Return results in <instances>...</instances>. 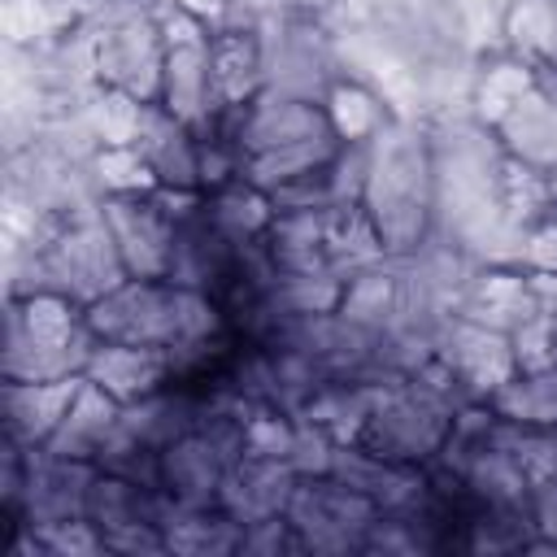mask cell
Here are the masks:
<instances>
[{"label": "cell", "mask_w": 557, "mask_h": 557, "mask_svg": "<svg viewBox=\"0 0 557 557\" xmlns=\"http://www.w3.org/2000/svg\"><path fill=\"white\" fill-rule=\"evenodd\" d=\"M87 326L96 331V339L161 348L170 357L178 348L222 335L226 313L213 296L178 287L170 278H126L122 287L87 305Z\"/></svg>", "instance_id": "obj_1"}, {"label": "cell", "mask_w": 557, "mask_h": 557, "mask_svg": "<svg viewBox=\"0 0 557 557\" xmlns=\"http://www.w3.org/2000/svg\"><path fill=\"white\" fill-rule=\"evenodd\" d=\"M96 331L87 326V309L39 292V296H9L4 313V357L0 374L22 383L74 379L87 370L96 352Z\"/></svg>", "instance_id": "obj_2"}, {"label": "cell", "mask_w": 557, "mask_h": 557, "mask_svg": "<svg viewBox=\"0 0 557 557\" xmlns=\"http://www.w3.org/2000/svg\"><path fill=\"white\" fill-rule=\"evenodd\" d=\"M453 431V413L444 405H435L431 396H422L409 379H392L383 383L366 426H361V444L374 448L387 461L400 466H431L444 448Z\"/></svg>", "instance_id": "obj_3"}, {"label": "cell", "mask_w": 557, "mask_h": 557, "mask_svg": "<svg viewBox=\"0 0 557 557\" xmlns=\"http://www.w3.org/2000/svg\"><path fill=\"white\" fill-rule=\"evenodd\" d=\"M287 518L305 553H361L366 531L379 518V505L331 474H309L296 483Z\"/></svg>", "instance_id": "obj_4"}, {"label": "cell", "mask_w": 557, "mask_h": 557, "mask_svg": "<svg viewBox=\"0 0 557 557\" xmlns=\"http://www.w3.org/2000/svg\"><path fill=\"white\" fill-rule=\"evenodd\" d=\"M165 30L148 13H113L96 30V78L131 100H161Z\"/></svg>", "instance_id": "obj_5"}, {"label": "cell", "mask_w": 557, "mask_h": 557, "mask_svg": "<svg viewBox=\"0 0 557 557\" xmlns=\"http://www.w3.org/2000/svg\"><path fill=\"white\" fill-rule=\"evenodd\" d=\"M96 461H78V457H61L48 448H26V479H22V496L13 505V513L26 527H57L70 518H87V492L96 483Z\"/></svg>", "instance_id": "obj_6"}, {"label": "cell", "mask_w": 557, "mask_h": 557, "mask_svg": "<svg viewBox=\"0 0 557 557\" xmlns=\"http://www.w3.org/2000/svg\"><path fill=\"white\" fill-rule=\"evenodd\" d=\"M131 148L152 170L157 187L174 191H200L205 187V161H200V131L183 117H174L161 100H148L139 109V126Z\"/></svg>", "instance_id": "obj_7"}, {"label": "cell", "mask_w": 557, "mask_h": 557, "mask_svg": "<svg viewBox=\"0 0 557 557\" xmlns=\"http://www.w3.org/2000/svg\"><path fill=\"white\" fill-rule=\"evenodd\" d=\"M300 474L292 470V461L283 457H257V453H239L235 466L222 479L218 505L235 518V522H261L274 513H287V500L296 492Z\"/></svg>", "instance_id": "obj_8"}, {"label": "cell", "mask_w": 557, "mask_h": 557, "mask_svg": "<svg viewBox=\"0 0 557 557\" xmlns=\"http://www.w3.org/2000/svg\"><path fill=\"white\" fill-rule=\"evenodd\" d=\"M496 135L513 161L540 174H553L557 170V87L535 78L518 96V104H509L496 117Z\"/></svg>", "instance_id": "obj_9"}, {"label": "cell", "mask_w": 557, "mask_h": 557, "mask_svg": "<svg viewBox=\"0 0 557 557\" xmlns=\"http://www.w3.org/2000/svg\"><path fill=\"white\" fill-rule=\"evenodd\" d=\"M78 383H83V374H74V379H48V383L4 379V387H0L4 435L17 440V444H26V448H44L48 435L57 431V422L65 418Z\"/></svg>", "instance_id": "obj_10"}, {"label": "cell", "mask_w": 557, "mask_h": 557, "mask_svg": "<svg viewBox=\"0 0 557 557\" xmlns=\"http://www.w3.org/2000/svg\"><path fill=\"white\" fill-rule=\"evenodd\" d=\"M540 309L531 274H513V270H479L466 287V296L457 300V318H470L479 326H492L500 335H513L522 322H531Z\"/></svg>", "instance_id": "obj_11"}, {"label": "cell", "mask_w": 557, "mask_h": 557, "mask_svg": "<svg viewBox=\"0 0 557 557\" xmlns=\"http://www.w3.org/2000/svg\"><path fill=\"white\" fill-rule=\"evenodd\" d=\"M83 374L126 405V400H139V396H148V392H157V387L170 383V357L161 348L100 339Z\"/></svg>", "instance_id": "obj_12"}, {"label": "cell", "mask_w": 557, "mask_h": 557, "mask_svg": "<svg viewBox=\"0 0 557 557\" xmlns=\"http://www.w3.org/2000/svg\"><path fill=\"white\" fill-rule=\"evenodd\" d=\"M117 413H122V400L109 396L100 383H91V379L83 374V383H78V392H74L65 418L57 422V431L48 435L44 448H48V453H61V457L96 461L100 448H104V440H109V431H113V422H117Z\"/></svg>", "instance_id": "obj_13"}, {"label": "cell", "mask_w": 557, "mask_h": 557, "mask_svg": "<svg viewBox=\"0 0 557 557\" xmlns=\"http://www.w3.org/2000/svg\"><path fill=\"white\" fill-rule=\"evenodd\" d=\"M487 405L513 426H557V366L544 370H513Z\"/></svg>", "instance_id": "obj_14"}, {"label": "cell", "mask_w": 557, "mask_h": 557, "mask_svg": "<svg viewBox=\"0 0 557 557\" xmlns=\"http://www.w3.org/2000/svg\"><path fill=\"white\" fill-rule=\"evenodd\" d=\"M527 509H531V522H535V540H531L527 553H557V474L531 483Z\"/></svg>", "instance_id": "obj_15"}, {"label": "cell", "mask_w": 557, "mask_h": 557, "mask_svg": "<svg viewBox=\"0 0 557 557\" xmlns=\"http://www.w3.org/2000/svg\"><path fill=\"white\" fill-rule=\"evenodd\" d=\"M548 187H553V196H557V170H553V174H548Z\"/></svg>", "instance_id": "obj_16"}]
</instances>
